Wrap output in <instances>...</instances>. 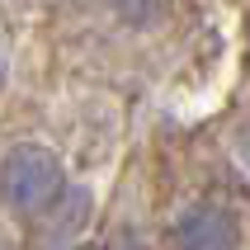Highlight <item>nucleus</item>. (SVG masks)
I'll use <instances>...</instances> for the list:
<instances>
[{
    "instance_id": "nucleus-1",
    "label": "nucleus",
    "mask_w": 250,
    "mask_h": 250,
    "mask_svg": "<svg viewBox=\"0 0 250 250\" xmlns=\"http://www.w3.org/2000/svg\"><path fill=\"white\" fill-rule=\"evenodd\" d=\"M66 189V166L47 142H14L0 156V198L19 217H38L62 198Z\"/></svg>"
},
{
    "instance_id": "nucleus-2",
    "label": "nucleus",
    "mask_w": 250,
    "mask_h": 250,
    "mask_svg": "<svg viewBox=\"0 0 250 250\" xmlns=\"http://www.w3.org/2000/svg\"><path fill=\"white\" fill-rule=\"evenodd\" d=\"M175 250H241V217L227 203H189L170 222Z\"/></svg>"
},
{
    "instance_id": "nucleus-3",
    "label": "nucleus",
    "mask_w": 250,
    "mask_h": 250,
    "mask_svg": "<svg viewBox=\"0 0 250 250\" xmlns=\"http://www.w3.org/2000/svg\"><path fill=\"white\" fill-rule=\"evenodd\" d=\"M90 208H95V198H90V189H62V198H57L47 212H38L42 217V236L47 241H71L76 231L85 227V217H90Z\"/></svg>"
},
{
    "instance_id": "nucleus-4",
    "label": "nucleus",
    "mask_w": 250,
    "mask_h": 250,
    "mask_svg": "<svg viewBox=\"0 0 250 250\" xmlns=\"http://www.w3.org/2000/svg\"><path fill=\"white\" fill-rule=\"evenodd\" d=\"M123 28H156L170 14V0H104Z\"/></svg>"
},
{
    "instance_id": "nucleus-5",
    "label": "nucleus",
    "mask_w": 250,
    "mask_h": 250,
    "mask_svg": "<svg viewBox=\"0 0 250 250\" xmlns=\"http://www.w3.org/2000/svg\"><path fill=\"white\" fill-rule=\"evenodd\" d=\"M231 151H236V161H241V166L250 170V118H246V123L236 127V132H231Z\"/></svg>"
},
{
    "instance_id": "nucleus-6",
    "label": "nucleus",
    "mask_w": 250,
    "mask_h": 250,
    "mask_svg": "<svg viewBox=\"0 0 250 250\" xmlns=\"http://www.w3.org/2000/svg\"><path fill=\"white\" fill-rule=\"evenodd\" d=\"M109 250H151V246H146V241H142L137 231H118V236H113V246H109Z\"/></svg>"
},
{
    "instance_id": "nucleus-7",
    "label": "nucleus",
    "mask_w": 250,
    "mask_h": 250,
    "mask_svg": "<svg viewBox=\"0 0 250 250\" xmlns=\"http://www.w3.org/2000/svg\"><path fill=\"white\" fill-rule=\"evenodd\" d=\"M5 85H10V62H5V52H0V95H5Z\"/></svg>"
},
{
    "instance_id": "nucleus-8",
    "label": "nucleus",
    "mask_w": 250,
    "mask_h": 250,
    "mask_svg": "<svg viewBox=\"0 0 250 250\" xmlns=\"http://www.w3.org/2000/svg\"><path fill=\"white\" fill-rule=\"evenodd\" d=\"M76 250H95V246H76Z\"/></svg>"
},
{
    "instance_id": "nucleus-9",
    "label": "nucleus",
    "mask_w": 250,
    "mask_h": 250,
    "mask_svg": "<svg viewBox=\"0 0 250 250\" xmlns=\"http://www.w3.org/2000/svg\"><path fill=\"white\" fill-rule=\"evenodd\" d=\"M0 250H10V246H5V241H0Z\"/></svg>"
}]
</instances>
